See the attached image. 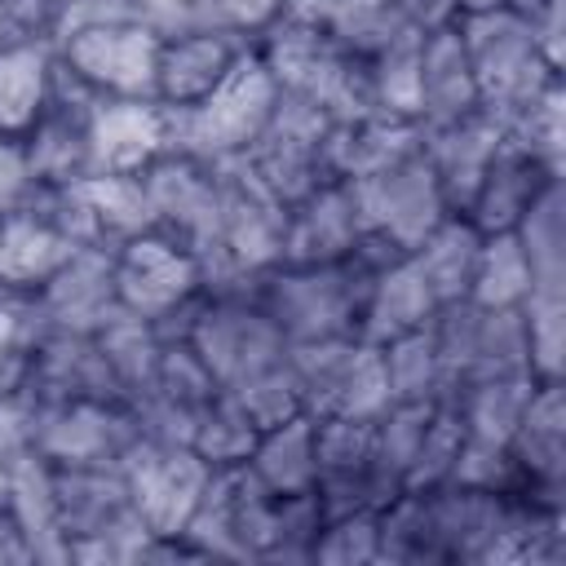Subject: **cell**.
Listing matches in <instances>:
<instances>
[{"label": "cell", "mask_w": 566, "mask_h": 566, "mask_svg": "<svg viewBox=\"0 0 566 566\" xmlns=\"http://www.w3.org/2000/svg\"><path fill=\"white\" fill-rule=\"evenodd\" d=\"M398 256H407V252L363 230L358 248L345 261L265 270L252 287V301L274 318V327L283 332L287 345L327 340V336H358L367 287Z\"/></svg>", "instance_id": "obj_1"}, {"label": "cell", "mask_w": 566, "mask_h": 566, "mask_svg": "<svg viewBox=\"0 0 566 566\" xmlns=\"http://www.w3.org/2000/svg\"><path fill=\"white\" fill-rule=\"evenodd\" d=\"M256 57L265 62V71L274 75V84L283 93L310 97L314 106H323L332 115V124L376 111L367 62L349 57L323 31H314V27H305L287 13L270 31L256 35Z\"/></svg>", "instance_id": "obj_2"}, {"label": "cell", "mask_w": 566, "mask_h": 566, "mask_svg": "<svg viewBox=\"0 0 566 566\" xmlns=\"http://www.w3.org/2000/svg\"><path fill=\"white\" fill-rule=\"evenodd\" d=\"M460 40L473 66V84H478V102L500 115L504 124L526 111L553 80H562V71H553L531 35V18L513 4L500 9H478L464 13L460 22Z\"/></svg>", "instance_id": "obj_3"}, {"label": "cell", "mask_w": 566, "mask_h": 566, "mask_svg": "<svg viewBox=\"0 0 566 566\" xmlns=\"http://www.w3.org/2000/svg\"><path fill=\"white\" fill-rule=\"evenodd\" d=\"M279 102V84L256 57V44L248 57L195 106H168L172 111V150L195 155L203 164H221L243 155L270 124V111Z\"/></svg>", "instance_id": "obj_4"}, {"label": "cell", "mask_w": 566, "mask_h": 566, "mask_svg": "<svg viewBox=\"0 0 566 566\" xmlns=\"http://www.w3.org/2000/svg\"><path fill=\"white\" fill-rule=\"evenodd\" d=\"M287 367L314 420L323 416L376 420L389 407L380 349L367 345L363 336H327V340L287 345Z\"/></svg>", "instance_id": "obj_5"}, {"label": "cell", "mask_w": 566, "mask_h": 566, "mask_svg": "<svg viewBox=\"0 0 566 566\" xmlns=\"http://www.w3.org/2000/svg\"><path fill=\"white\" fill-rule=\"evenodd\" d=\"M274 500L279 495L265 491L248 473V464L212 469L181 539L199 553V562H261L274 522Z\"/></svg>", "instance_id": "obj_6"}, {"label": "cell", "mask_w": 566, "mask_h": 566, "mask_svg": "<svg viewBox=\"0 0 566 566\" xmlns=\"http://www.w3.org/2000/svg\"><path fill=\"white\" fill-rule=\"evenodd\" d=\"M186 340L221 389H239L287 358L283 332L252 296H203Z\"/></svg>", "instance_id": "obj_7"}, {"label": "cell", "mask_w": 566, "mask_h": 566, "mask_svg": "<svg viewBox=\"0 0 566 566\" xmlns=\"http://www.w3.org/2000/svg\"><path fill=\"white\" fill-rule=\"evenodd\" d=\"M164 31L146 18L84 27L57 40V57L75 80H84L97 97H155Z\"/></svg>", "instance_id": "obj_8"}, {"label": "cell", "mask_w": 566, "mask_h": 566, "mask_svg": "<svg viewBox=\"0 0 566 566\" xmlns=\"http://www.w3.org/2000/svg\"><path fill=\"white\" fill-rule=\"evenodd\" d=\"M142 442V424L119 398H66L35 407L31 447L49 464H124Z\"/></svg>", "instance_id": "obj_9"}, {"label": "cell", "mask_w": 566, "mask_h": 566, "mask_svg": "<svg viewBox=\"0 0 566 566\" xmlns=\"http://www.w3.org/2000/svg\"><path fill=\"white\" fill-rule=\"evenodd\" d=\"M354 190V208H358V221L367 234L411 252L451 208H447V195L424 159V150L363 177V181H349Z\"/></svg>", "instance_id": "obj_10"}, {"label": "cell", "mask_w": 566, "mask_h": 566, "mask_svg": "<svg viewBox=\"0 0 566 566\" xmlns=\"http://www.w3.org/2000/svg\"><path fill=\"white\" fill-rule=\"evenodd\" d=\"M142 186H146V199H150L155 230L177 239L181 248H190L203 261L217 248V230H221L217 168L195 159V155L168 150L142 172Z\"/></svg>", "instance_id": "obj_11"}, {"label": "cell", "mask_w": 566, "mask_h": 566, "mask_svg": "<svg viewBox=\"0 0 566 566\" xmlns=\"http://www.w3.org/2000/svg\"><path fill=\"white\" fill-rule=\"evenodd\" d=\"M115 252V296L119 310L159 323L164 314H172L177 305H186L190 296L203 292V265L190 248H181L177 239L146 230Z\"/></svg>", "instance_id": "obj_12"}, {"label": "cell", "mask_w": 566, "mask_h": 566, "mask_svg": "<svg viewBox=\"0 0 566 566\" xmlns=\"http://www.w3.org/2000/svg\"><path fill=\"white\" fill-rule=\"evenodd\" d=\"M124 478L133 491V509L150 535H181L199 495L212 478L208 460H199L186 442H150L142 438L124 460Z\"/></svg>", "instance_id": "obj_13"}, {"label": "cell", "mask_w": 566, "mask_h": 566, "mask_svg": "<svg viewBox=\"0 0 566 566\" xmlns=\"http://www.w3.org/2000/svg\"><path fill=\"white\" fill-rule=\"evenodd\" d=\"M97 102L102 97L84 80H75L66 71V62L57 57L49 102L22 137L31 172L40 186H71V181L88 177V124H93Z\"/></svg>", "instance_id": "obj_14"}, {"label": "cell", "mask_w": 566, "mask_h": 566, "mask_svg": "<svg viewBox=\"0 0 566 566\" xmlns=\"http://www.w3.org/2000/svg\"><path fill=\"white\" fill-rule=\"evenodd\" d=\"M371 424L376 420H358V416L314 420V460H318L314 495L323 504V517L385 504V491H380V478H376Z\"/></svg>", "instance_id": "obj_15"}, {"label": "cell", "mask_w": 566, "mask_h": 566, "mask_svg": "<svg viewBox=\"0 0 566 566\" xmlns=\"http://www.w3.org/2000/svg\"><path fill=\"white\" fill-rule=\"evenodd\" d=\"M522 473V500L566 509V380H535L509 438Z\"/></svg>", "instance_id": "obj_16"}, {"label": "cell", "mask_w": 566, "mask_h": 566, "mask_svg": "<svg viewBox=\"0 0 566 566\" xmlns=\"http://www.w3.org/2000/svg\"><path fill=\"white\" fill-rule=\"evenodd\" d=\"M172 150V111L159 97H102L88 124V172H146Z\"/></svg>", "instance_id": "obj_17"}, {"label": "cell", "mask_w": 566, "mask_h": 566, "mask_svg": "<svg viewBox=\"0 0 566 566\" xmlns=\"http://www.w3.org/2000/svg\"><path fill=\"white\" fill-rule=\"evenodd\" d=\"M252 40L226 31V27H208V22H190L164 35L159 44V71H155V97L164 106H195L203 102L243 57H248Z\"/></svg>", "instance_id": "obj_18"}, {"label": "cell", "mask_w": 566, "mask_h": 566, "mask_svg": "<svg viewBox=\"0 0 566 566\" xmlns=\"http://www.w3.org/2000/svg\"><path fill=\"white\" fill-rule=\"evenodd\" d=\"M40 314L57 332L93 336L119 314L115 296V252L111 248H75L57 274L35 292Z\"/></svg>", "instance_id": "obj_19"}, {"label": "cell", "mask_w": 566, "mask_h": 566, "mask_svg": "<svg viewBox=\"0 0 566 566\" xmlns=\"http://www.w3.org/2000/svg\"><path fill=\"white\" fill-rule=\"evenodd\" d=\"M35 407L66 402V398H119V385L97 349L93 336L80 332H57L49 327L27 363V376L18 385ZM124 402V398H119Z\"/></svg>", "instance_id": "obj_20"}, {"label": "cell", "mask_w": 566, "mask_h": 566, "mask_svg": "<svg viewBox=\"0 0 566 566\" xmlns=\"http://www.w3.org/2000/svg\"><path fill=\"white\" fill-rule=\"evenodd\" d=\"M504 137H509L504 133V119L491 115L486 106H478V111H469L460 119H447V124H429L424 128L420 150H424V159H429V168H433V177H438L451 212H464L469 208V199H473L486 164L504 146Z\"/></svg>", "instance_id": "obj_21"}, {"label": "cell", "mask_w": 566, "mask_h": 566, "mask_svg": "<svg viewBox=\"0 0 566 566\" xmlns=\"http://www.w3.org/2000/svg\"><path fill=\"white\" fill-rule=\"evenodd\" d=\"M53 491H57V517L66 544L146 526L133 509L124 464H71V469L53 464Z\"/></svg>", "instance_id": "obj_22"}, {"label": "cell", "mask_w": 566, "mask_h": 566, "mask_svg": "<svg viewBox=\"0 0 566 566\" xmlns=\"http://www.w3.org/2000/svg\"><path fill=\"white\" fill-rule=\"evenodd\" d=\"M363 239L349 181H323L287 208L283 261L279 265H332L345 261Z\"/></svg>", "instance_id": "obj_23"}, {"label": "cell", "mask_w": 566, "mask_h": 566, "mask_svg": "<svg viewBox=\"0 0 566 566\" xmlns=\"http://www.w3.org/2000/svg\"><path fill=\"white\" fill-rule=\"evenodd\" d=\"M424 142L420 119H402V115H358V119H340L327 128L323 142V168L327 181H363L407 155H416Z\"/></svg>", "instance_id": "obj_24"}, {"label": "cell", "mask_w": 566, "mask_h": 566, "mask_svg": "<svg viewBox=\"0 0 566 566\" xmlns=\"http://www.w3.org/2000/svg\"><path fill=\"white\" fill-rule=\"evenodd\" d=\"M557 181L553 168H544L531 150H522L517 142L504 137V146L495 150V159L486 164L469 208L460 217H469L482 234H500V230H513L522 221V212L544 195V186Z\"/></svg>", "instance_id": "obj_25"}, {"label": "cell", "mask_w": 566, "mask_h": 566, "mask_svg": "<svg viewBox=\"0 0 566 566\" xmlns=\"http://www.w3.org/2000/svg\"><path fill=\"white\" fill-rule=\"evenodd\" d=\"M9 517L22 526L31 553H35V566H71V544H66V531H62V517H57V491H53V464L35 451V447H22L13 460H9V500H4Z\"/></svg>", "instance_id": "obj_26"}, {"label": "cell", "mask_w": 566, "mask_h": 566, "mask_svg": "<svg viewBox=\"0 0 566 566\" xmlns=\"http://www.w3.org/2000/svg\"><path fill=\"white\" fill-rule=\"evenodd\" d=\"M433 314H438V296L429 292L424 274L411 265V256H398L371 279L367 301H363L358 336L367 345H385V340H398L407 332L429 327Z\"/></svg>", "instance_id": "obj_27"}, {"label": "cell", "mask_w": 566, "mask_h": 566, "mask_svg": "<svg viewBox=\"0 0 566 566\" xmlns=\"http://www.w3.org/2000/svg\"><path fill=\"white\" fill-rule=\"evenodd\" d=\"M478 106L482 102H478V84H473L460 27L424 31L420 40V128L460 119Z\"/></svg>", "instance_id": "obj_28"}, {"label": "cell", "mask_w": 566, "mask_h": 566, "mask_svg": "<svg viewBox=\"0 0 566 566\" xmlns=\"http://www.w3.org/2000/svg\"><path fill=\"white\" fill-rule=\"evenodd\" d=\"M283 13L323 31L332 44H340L349 57H363V62L407 27L394 0H287Z\"/></svg>", "instance_id": "obj_29"}, {"label": "cell", "mask_w": 566, "mask_h": 566, "mask_svg": "<svg viewBox=\"0 0 566 566\" xmlns=\"http://www.w3.org/2000/svg\"><path fill=\"white\" fill-rule=\"evenodd\" d=\"M71 252L75 243L53 221H44L31 203L0 217V287L40 292Z\"/></svg>", "instance_id": "obj_30"}, {"label": "cell", "mask_w": 566, "mask_h": 566, "mask_svg": "<svg viewBox=\"0 0 566 566\" xmlns=\"http://www.w3.org/2000/svg\"><path fill=\"white\" fill-rule=\"evenodd\" d=\"M57 71L53 40H9L0 44V137H27L40 119Z\"/></svg>", "instance_id": "obj_31"}, {"label": "cell", "mask_w": 566, "mask_h": 566, "mask_svg": "<svg viewBox=\"0 0 566 566\" xmlns=\"http://www.w3.org/2000/svg\"><path fill=\"white\" fill-rule=\"evenodd\" d=\"M478 248H482V230L460 217V212H447L407 256L411 265L424 274L429 292L438 296V305H451V301H464L469 296V283H473V265H478Z\"/></svg>", "instance_id": "obj_32"}, {"label": "cell", "mask_w": 566, "mask_h": 566, "mask_svg": "<svg viewBox=\"0 0 566 566\" xmlns=\"http://www.w3.org/2000/svg\"><path fill=\"white\" fill-rule=\"evenodd\" d=\"M248 473L274 491V495H305L314 491V473H318V460H314V416L301 411L283 424H270L261 429L252 455H248Z\"/></svg>", "instance_id": "obj_33"}, {"label": "cell", "mask_w": 566, "mask_h": 566, "mask_svg": "<svg viewBox=\"0 0 566 566\" xmlns=\"http://www.w3.org/2000/svg\"><path fill=\"white\" fill-rule=\"evenodd\" d=\"M513 234L531 265V292H566V186L562 177L544 186V195L522 212Z\"/></svg>", "instance_id": "obj_34"}, {"label": "cell", "mask_w": 566, "mask_h": 566, "mask_svg": "<svg viewBox=\"0 0 566 566\" xmlns=\"http://www.w3.org/2000/svg\"><path fill=\"white\" fill-rule=\"evenodd\" d=\"M80 190L93 212V230H97L102 248H119V243L155 230L142 172H88V177H80Z\"/></svg>", "instance_id": "obj_35"}, {"label": "cell", "mask_w": 566, "mask_h": 566, "mask_svg": "<svg viewBox=\"0 0 566 566\" xmlns=\"http://www.w3.org/2000/svg\"><path fill=\"white\" fill-rule=\"evenodd\" d=\"M115 385H119V398L133 402L150 389L155 380V367H159V349H164V336L155 332L150 318H137L128 310H119L102 332H93Z\"/></svg>", "instance_id": "obj_36"}, {"label": "cell", "mask_w": 566, "mask_h": 566, "mask_svg": "<svg viewBox=\"0 0 566 566\" xmlns=\"http://www.w3.org/2000/svg\"><path fill=\"white\" fill-rule=\"evenodd\" d=\"M526 296H531V265H526V252H522L517 234L513 230L482 234L473 283H469L464 301H473L482 310H517Z\"/></svg>", "instance_id": "obj_37"}, {"label": "cell", "mask_w": 566, "mask_h": 566, "mask_svg": "<svg viewBox=\"0 0 566 566\" xmlns=\"http://www.w3.org/2000/svg\"><path fill=\"white\" fill-rule=\"evenodd\" d=\"M261 429L252 424V416L239 407V398L230 389H217L203 411L195 416V429H190V451L199 460H208V469H234V464H248L252 447H256Z\"/></svg>", "instance_id": "obj_38"}, {"label": "cell", "mask_w": 566, "mask_h": 566, "mask_svg": "<svg viewBox=\"0 0 566 566\" xmlns=\"http://www.w3.org/2000/svg\"><path fill=\"white\" fill-rule=\"evenodd\" d=\"M420 40H424V31L402 27L380 53L367 57V80H371L376 111L420 119Z\"/></svg>", "instance_id": "obj_39"}, {"label": "cell", "mask_w": 566, "mask_h": 566, "mask_svg": "<svg viewBox=\"0 0 566 566\" xmlns=\"http://www.w3.org/2000/svg\"><path fill=\"white\" fill-rule=\"evenodd\" d=\"M376 349H380L389 402H438V398H447V389H442V363H438V345H433V327L407 332V336L385 340Z\"/></svg>", "instance_id": "obj_40"}, {"label": "cell", "mask_w": 566, "mask_h": 566, "mask_svg": "<svg viewBox=\"0 0 566 566\" xmlns=\"http://www.w3.org/2000/svg\"><path fill=\"white\" fill-rule=\"evenodd\" d=\"M429 416H433V402H389L376 416L371 442H376V478H380L385 500H394L407 486V473L416 464Z\"/></svg>", "instance_id": "obj_41"}, {"label": "cell", "mask_w": 566, "mask_h": 566, "mask_svg": "<svg viewBox=\"0 0 566 566\" xmlns=\"http://www.w3.org/2000/svg\"><path fill=\"white\" fill-rule=\"evenodd\" d=\"M531 389H535V376H500V380L464 385L455 394V407L464 416V433L486 438V442H509L517 420H522Z\"/></svg>", "instance_id": "obj_42"}, {"label": "cell", "mask_w": 566, "mask_h": 566, "mask_svg": "<svg viewBox=\"0 0 566 566\" xmlns=\"http://www.w3.org/2000/svg\"><path fill=\"white\" fill-rule=\"evenodd\" d=\"M504 133H509V142L531 150L544 168L566 177V80H553L526 111H517L504 124Z\"/></svg>", "instance_id": "obj_43"}, {"label": "cell", "mask_w": 566, "mask_h": 566, "mask_svg": "<svg viewBox=\"0 0 566 566\" xmlns=\"http://www.w3.org/2000/svg\"><path fill=\"white\" fill-rule=\"evenodd\" d=\"M535 380H566V292H531L522 305Z\"/></svg>", "instance_id": "obj_44"}, {"label": "cell", "mask_w": 566, "mask_h": 566, "mask_svg": "<svg viewBox=\"0 0 566 566\" xmlns=\"http://www.w3.org/2000/svg\"><path fill=\"white\" fill-rule=\"evenodd\" d=\"M460 442H464V416H460L455 398H438V402H433V416H429V424H424V438H420L416 464H411V473H407V486H402V491H429V486L451 482V469H455Z\"/></svg>", "instance_id": "obj_45"}, {"label": "cell", "mask_w": 566, "mask_h": 566, "mask_svg": "<svg viewBox=\"0 0 566 566\" xmlns=\"http://www.w3.org/2000/svg\"><path fill=\"white\" fill-rule=\"evenodd\" d=\"M314 566H376L380 562V526H376V509H354V513H336L323 517L314 548H310Z\"/></svg>", "instance_id": "obj_46"}, {"label": "cell", "mask_w": 566, "mask_h": 566, "mask_svg": "<svg viewBox=\"0 0 566 566\" xmlns=\"http://www.w3.org/2000/svg\"><path fill=\"white\" fill-rule=\"evenodd\" d=\"M318 526H323V504H318L314 491H305V495H279L261 562H310V548H314Z\"/></svg>", "instance_id": "obj_47"}, {"label": "cell", "mask_w": 566, "mask_h": 566, "mask_svg": "<svg viewBox=\"0 0 566 566\" xmlns=\"http://www.w3.org/2000/svg\"><path fill=\"white\" fill-rule=\"evenodd\" d=\"M230 394L239 398V407L252 416V424H256V429L283 424V420H292V416H301V411H305V398H301V385H296V376H292L287 358H283L279 367H270V371H261V376L243 380V385H239V389H230Z\"/></svg>", "instance_id": "obj_48"}, {"label": "cell", "mask_w": 566, "mask_h": 566, "mask_svg": "<svg viewBox=\"0 0 566 566\" xmlns=\"http://www.w3.org/2000/svg\"><path fill=\"white\" fill-rule=\"evenodd\" d=\"M451 482L455 486H478V491H504V495L522 491V473H517V460H513L509 442H486V438H469V433L460 442Z\"/></svg>", "instance_id": "obj_49"}, {"label": "cell", "mask_w": 566, "mask_h": 566, "mask_svg": "<svg viewBox=\"0 0 566 566\" xmlns=\"http://www.w3.org/2000/svg\"><path fill=\"white\" fill-rule=\"evenodd\" d=\"M283 4L287 0H203L199 18L195 22H208V27H226L243 40L256 44L261 31H270L279 18H283Z\"/></svg>", "instance_id": "obj_50"}, {"label": "cell", "mask_w": 566, "mask_h": 566, "mask_svg": "<svg viewBox=\"0 0 566 566\" xmlns=\"http://www.w3.org/2000/svg\"><path fill=\"white\" fill-rule=\"evenodd\" d=\"M35 172H31V159H27V146L22 137H0V217L18 212L31 203L35 195Z\"/></svg>", "instance_id": "obj_51"}, {"label": "cell", "mask_w": 566, "mask_h": 566, "mask_svg": "<svg viewBox=\"0 0 566 566\" xmlns=\"http://www.w3.org/2000/svg\"><path fill=\"white\" fill-rule=\"evenodd\" d=\"M128 18H142L137 0H62L57 40H66L84 27H106V22H128Z\"/></svg>", "instance_id": "obj_52"}, {"label": "cell", "mask_w": 566, "mask_h": 566, "mask_svg": "<svg viewBox=\"0 0 566 566\" xmlns=\"http://www.w3.org/2000/svg\"><path fill=\"white\" fill-rule=\"evenodd\" d=\"M531 18V35H535V49L539 57L562 71L566 66V0H544L539 9L526 13Z\"/></svg>", "instance_id": "obj_53"}, {"label": "cell", "mask_w": 566, "mask_h": 566, "mask_svg": "<svg viewBox=\"0 0 566 566\" xmlns=\"http://www.w3.org/2000/svg\"><path fill=\"white\" fill-rule=\"evenodd\" d=\"M394 9L416 31H442L464 18V0H394Z\"/></svg>", "instance_id": "obj_54"}, {"label": "cell", "mask_w": 566, "mask_h": 566, "mask_svg": "<svg viewBox=\"0 0 566 566\" xmlns=\"http://www.w3.org/2000/svg\"><path fill=\"white\" fill-rule=\"evenodd\" d=\"M0 566H35V553L22 535V526L9 517V509L0 513Z\"/></svg>", "instance_id": "obj_55"}, {"label": "cell", "mask_w": 566, "mask_h": 566, "mask_svg": "<svg viewBox=\"0 0 566 566\" xmlns=\"http://www.w3.org/2000/svg\"><path fill=\"white\" fill-rule=\"evenodd\" d=\"M137 13L168 35V31L190 22V0H137Z\"/></svg>", "instance_id": "obj_56"}, {"label": "cell", "mask_w": 566, "mask_h": 566, "mask_svg": "<svg viewBox=\"0 0 566 566\" xmlns=\"http://www.w3.org/2000/svg\"><path fill=\"white\" fill-rule=\"evenodd\" d=\"M509 0H464V13H478V9H500Z\"/></svg>", "instance_id": "obj_57"}, {"label": "cell", "mask_w": 566, "mask_h": 566, "mask_svg": "<svg viewBox=\"0 0 566 566\" xmlns=\"http://www.w3.org/2000/svg\"><path fill=\"white\" fill-rule=\"evenodd\" d=\"M9 40H18V35H13V27H9V18H4V4H0V44H9Z\"/></svg>", "instance_id": "obj_58"}, {"label": "cell", "mask_w": 566, "mask_h": 566, "mask_svg": "<svg viewBox=\"0 0 566 566\" xmlns=\"http://www.w3.org/2000/svg\"><path fill=\"white\" fill-rule=\"evenodd\" d=\"M509 4H513V9H522V13H531V9H539L544 0H509Z\"/></svg>", "instance_id": "obj_59"}, {"label": "cell", "mask_w": 566, "mask_h": 566, "mask_svg": "<svg viewBox=\"0 0 566 566\" xmlns=\"http://www.w3.org/2000/svg\"><path fill=\"white\" fill-rule=\"evenodd\" d=\"M199 9H203V0H190V22L199 18ZM190 22H186V27H190Z\"/></svg>", "instance_id": "obj_60"}]
</instances>
